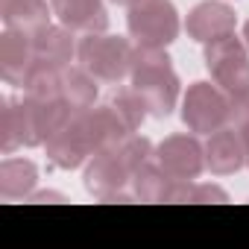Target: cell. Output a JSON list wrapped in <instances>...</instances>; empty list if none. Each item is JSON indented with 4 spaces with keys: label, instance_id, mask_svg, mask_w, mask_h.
Here are the masks:
<instances>
[{
    "label": "cell",
    "instance_id": "6da1fadb",
    "mask_svg": "<svg viewBox=\"0 0 249 249\" xmlns=\"http://www.w3.org/2000/svg\"><path fill=\"white\" fill-rule=\"evenodd\" d=\"M132 88L144 94V100L150 103V114L156 117H167L182 94V82L179 73L170 62V56L164 53V47H150V44H138L135 56H132V71H129Z\"/></svg>",
    "mask_w": 249,
    "mask_h": 249
},
{
    "label": "cell",
    "instance_id": "7a4b0ae2",
    "mask_svg": "<svg viewBox=\"0 0 249 249\" xmlns=\"http://www.w3.org/2000/svg\"><path fill=\"white\" fill-rule=\"evenodd\" d=\"M132 56L135 47L126 38L106 33H88L76 47V62L100 82H120L123 76H129Z\"/></svg>",
    "mask_w": 249,
    "mask_h": 249
},
{
    "label": "cell",
    "instance_id": "3957f363",
    "mask_svg": "<svg viewBox=\"0 0 249 249\" xmlns=\"http://www.w3.org/2000/svg\"><path fill=\"white\" fill-rule=\"evenodd\" d=\"M126 27L138 44L167 47L179 38L182 21H179L173 0H138L135 6H129Z\"/></svg>",
    "mask_w": 249,
    "mask_h": 249
},
{
    "label": "cell",
    "instance_id": "277c9868",
    "mask_svg": "<svg viewBox=\"0 0 249 249\" xmlns=\"http://www.w3.org/2000/svg\"><path fill=\"white\" fill-rule=\"evenodd\" d=\"M202 47H205V53H202L205 68H208L214 85H220L226 94L249 88V47L243 44V38L229 33Z\"/></svg>",
    "mask_w": 249,
    "mask_h": 249
},
{
    "label": "cell",
    "instance_id": "5b68a950",
    "mask_svg": "<svg viewBox=\"0 0 249 249\" xmlns=\"http://www.w3.org/2000/svg\"><path fill=\"white\" fill-rule=\"evenodd\" d=\"M182 123L194 135H211L229 126V94L211 82H194L182 94Z\"/></svg>",
    "mask_w": 249,
    "mask_h": 249
},
{
    "label": "cell",
    "instance_id": "8992f818",
    "mask_svg": "<svg viewBox=\"0 0 249 249\" xmlns=\"http://www.w3.org/2000/svg\"><path fill=\"white\" fill-rule=\"evenodd\" d=\"M129 182H132V170L123 164L114 147L100 150L85 161V191L103 202H132L135 194L126 191Z\"/></svg>",
    "mask_w": 249,
    "mask_h": 249
},
{
    "label": "cell",
    "instance_id": "52a82bcc",
    "mask_svg": "<svg viewBox=\"0 0 249 249\" xmlns=\"http://www.w3.org/2000/svg\"><path fill=\"white\" fill-rule=\"evenodd\" d=\"M44 150H47V161L53 167H59V170H76L94 156V144H91V135L85 129L79 111H73L47 138Z\"/></svg>",
    "mask_w": 249,
    "mask_h": 249
},
{
    "label": "cell",
    "instance_id": "ba28073f",
    "mask_svg": "<svg viewBox=\"0 0 249 249\" xmlns=\"http://www.w3.org/2000/svg\"><path fill=\"white\" fill-rule=\"evenodd\" d=\"M156 161L164 167V173L170 179L194 182L205 170V144H199V138L194 132L191 135H167L156 147Z\"/></svg>",
    "mask_w": 249,
    "mask_h": 249
},
{
    "label": "cell",
    "instance_id": "9c48e42d",
    "mask_svg": "<svg viewBox=\"0 0 249 249\" xmlns=\"http://www.w3.org/2000/svg\"><path fill=\"white\" fill-rule=\"evenodd\" d=\"M234 27H237V15L223 0H202V3H196L188 12V21H185L188 36L199 44L229 36V33H234Z\"/></svg>",
    "mask_w": 249,
    "mask_h": 249
},
{
    "label": "cell",
    "instance_id": "30bf717a",
    "mask_svg": "<svg viewBox=\"0 0 249 249\" xmlns=\"http://www.w3.org/2000/svg\"><path fill=\"white\" fill-rule=\"evenodd\" d=\"M33 62H36V53H33L30 33L6 30L0 36V76H3L6 85L24 88V79H27Z\"/></svg>",
    "mask_w": 249,
    "mask_h": 249
},
{
    "label": "cell",
    "instance_id": "8fae6325",
    "mask_svg": "<svg viewBox=\"0 0 249 249\" xmlns=\"http://www.w3.org/2000/svg\"><path fill=\"white\" fill-rule=\"evenodd\" d=\"M243 164H246V153H243V138H240L237 126H223V129L208 135V141H205V167L214 176L237 173Z\"/></svg>",
    "mask_w": 249,
    "mask_h": 249
},
{
    "label": "cell",
    "instance_id": "7c38bea8",
    "mask_svg": "<svg viewBox=\"0 0 249 249\" xmlns=\"http://www.w3.org/2000/svg\"><path fill=\"white\" fill-rule=\"evenodd\" d=\"M53 15L59 24L71 27L73 33H106L108 12L103 0H50Z\"/></svg>",
    "mask_w": 249,
    "mask_h": 249
},
{
    "label": "cell",
    "instance_id": "4fadbf2b",
    "mask_svg": "<svg viewBox=\"0 0 249 249\" xmlns=\"http://www.w3.org/2000/svg\"><path fill=\"white\" fill-rule=\"evenodd\" d=\"M30 38H33L36 59L59 65V68H68L73 62V56H76V47H79L76 38H73V30L65 27V24H44Z\"/></svg>",
    "mask_w": 249,
    "mask_h": 249
},
{
    "label": "cell",
    "instance_id": "5bb4252c",
    "mask_svg": "<svg viewBox=\"0 0 249 249\" xmlns=\"http://www.w3.org/2000/svg\"><path fill=\"white\" fill-rule=\"evenodd\" d=\"M53 6L47 0H0V18L6 30H21V33H36L44 24H50Z\"/></svg>",
    "mask_w": 249,
    "mask_h": 249
},
{
    "label": "cell",
    "instance_id": "9a60e30c",
    "mask_svg": "<svg viewBox=\"0 0 249 249\" xmlns=\"http://www.w3.org/2000/svg\"><path fill=\"white\" fill-rule=\"evenodd\" d=\"M100 79L94 73H88L82 65H68L62 71V100L73 108V111H85L91 106H97V94H100Z\"/></svg>",
    "mask_w": 249,
    "mask_h": 249
},
{
    "label": "cell",
    "instance_id": "2e32d148",
    "mask_svg": "<svg viewBox=\"0 0 249 249\" xmlns=\"http://www.w3.org/2000/svg\"><path fill=\"white\" fill-rule=\"evenodd\" d=\"M36 182H38V167L30 159H6L0 164V196L3 199L30 196Z\"/></svg>",
    "mask_w": 249,
    "mask_h": 249
},
{
    "label": "cell",
    "instance_id": "e0dca14e",
    "mask_svg": "<svg viewBox=\"0 0 249 249\" xmlns=\"http://www.w3.org/2000/svg\"><path fill=\"white\" fill-rule=\"evenodd\" d=\"M170 176L164 173V167L156 161V159H150L147 164H141L135 173H132V194H135V199H141V202H167V191H170Z\"/></svg>",
    "mask_w": 249,
    "mask_h": 249
},
{
    "label": "cell",
    "instance_id": "ac0fdd59",
    "mask_svg": "<svg viewBox=\"0 0 249 249\" xmlns=\"http://www.w3.org/2000/svg\"><path fill=\"white\" fill-rule=\"evenodd\" d=\"M62 71L65 68H59V65L36 59L27 79H24V97H30V100H56V97H62Z\"/></svg>",
    "mask_w": 249,
    "mask_h": 249
},
{
    "label": "cell",
    "instance_id": "d6986e66",
    "mask_svg": "<svg viewBox=\"0 0 249 249\" xmlns=\"http://www.w3.org/2000/svg\"><path fill=\"white\" fill-rule=\"evenodd\" d=\"M108 103L114 106V111L120 114L123 123H126L129 132H138V129L144 126L147 114H150V103H147L144 94L135 91V88H120V91H114Z\"/></svg>",
    "mask_w": 249,
    "mask_h": 249
},
{
    "label": "cell",
    "instance_id": "ffe728a7",
    "mask_svg": "<svg viewBox=\"0 0 249 249\" xmlns=\"http://www.w3.org/2000/svg\"><path fill=\"white\" fill-rule=\"evenodd\" d=\"M24 147V103L3 100L0 108V150L6 156Z\"/></svg>",
    "mask_w": 249,
    "mask_h": 249
},
{
    "label": "cell",
    "instance_id": "44dd1931",
    "mask_svg": "<svg viewBox=\"0 0 249 249\" xmlns=\"http://www.w3.org/2000/svg\"><path fill=\"white\" fill-rule=\"evenodd\" d=\"M114 150L120 153L123 164H126L132 173H135L141 164H147L150 159H156V147H153V141H150V138H144V135H138V132H129V135L123 138Z\"/></svg>",
    "mask_w": 249,
    "mask_h": 249
},
{
    "label": "cell",
    "instance_id": "7402d4cb",
    "mask_svg": "<svg viewBox=\"0 0 249 249\" xmlns=\"http://www.w3.org/2000/svg\"><path fill=\"white\" fill-rule=\"evenodd\" d=\"M229 123L237 129L249 123V88L229 94Z\"/></svg>",
    "mask_w": 249,
    "mask_h": 249
},
{
    "label": "cell",
    "instance_id": "603a6c76",
    "mask_svg": "<svg viewBox=\"0 0 249 249\" xmlns=\"http://www.w3.org/2000/svg\"><path fill=\"white\" fill-rule=\"evenodd\" d=\"M226 191L217 185H205V182H194L191 185V196L188 202H226Z\"/></svg>",
    "mask_w": 249,
    "mask_h": 249
},
{
    "label": "cell",
    "instance_id": "cb8c5ba5",
    "mask_svg": "<svg viewBox=\"0 0 249 249\" xmlns=\"http://www.w3.org/2000/svg\"><path fill=\"white\" fill-rule=\"evenodd\" d=\"M240 138H243V153H246V164H249V123L240 126Z\"/></svg>",
    "mask_w": 249,
    "mask_h": 249
},
{
    "label": "cell",
    "instance_id": "d4e9b609",
    "mask_svg": "<svg viewBox=\"0 0 249 249\" xmlns=\"http://www.w3.org/2000/svg\"><path fill=\"white\" fill-rule=\"evenodd\" d=\"M111 3H117V6H126V9H129V6H135V3H138V0H111Z\"/></svg>",
    "mask_w": 249,
    "mask_h": 249
},
{
    "label": "cell",
    "instance_id": "484cf974",
    "mask_svg": "<svg viewBox=\"0 0 249 249\" xmlns=\"http://www.w3.org/2000/svg\"><path fill=\"white\" fill-rule=\"evenodd\" d=\"M240 38H243V44H246V47H249V21H246V24H243V36H240Z\"/></svg>",
    "mask_w": 249,
    "mask_h": 249
}]
</instances>
